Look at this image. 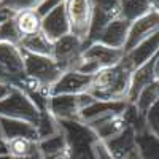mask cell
Instances as JSON below:
<instances>
[{"mask_svg": "<svg viewBox=\"0 0 159 159\" xmlns=\"http://www.w3.org/2000/svg\"><path fill=\"white\" fill-rule=\"evenodd\" d=\"M38 156L40 159H69L67 142H65L62 132L38 140Z\"/></svg>", "mask_w": 159, "mask_h": 159, "instance_id": "19", "label": "cell"}, {"mask_svg": "<svg viewBox=\"0 0 159 159\" xmlns=\"http://www.w3.org/2000/svg\"><path fill=\"white\" fill-rule=\"evenodd\" d=\"M62 2H64V0H62Z\"/></svg>", "mask_w": 159, "mask_h": 159, "instance_id": "43", "label": "cell"}, {"mask_svg": "<svg viewBox=\"0 0 159 159\" xmlns=\"http://www.w3.org/2000/svg\"><path fill=\"white\" fill-rule=\"evenodd\" d=\"M94 156H96V159H113V156L110 154L107 147H105L103 142H100V140H97L94 143Z\"/></svg>", "mask_w": 159, "mask_h": 159, "instance_id": "34", "label": "cell"}, {"mask_svg": "<svg viewBox=\"0 0 159 159\" xmlns=\"http://www.w3.org/2000/svg\"><path fill=\"white\" fill-rule=\"evenodd\" d=\"M96 99L91 94H65V96H49L48 111L57 121H78L80 113L84 107Z\"/></svg>", "mask_w": 159, "mask_h": 159, "instance_id": "5", "label": "cell"}, {"mask_svg": "<svg viewBox=\"0 0 159 159\" xmlns=\"http://www.w3.org/2000/svg\"><path fill=\"white\" fill-rule=\"evenodd\" d=\"M123 118L126 124L135 132V134H140V132L147 130V118H145L143 113H140L137 110V107L134 103H129L127 102V107L123 111Z\"/></svg>", "mask_w": 159, "mask_h": 159, "instance_id": "28", "label": "cell"}, {"mask_svg": "<svg viewBox=\"0 0 159 159\" xmlns=\"http://www.w3.org/2000/svg\"><path fill=\"white\" fill-rule=\"evenodd\" d=\"M59 3H62V0H43L42 3H40V7L37 8V11H38V15L40 16H46L49 11H52Z\"/></svg>", "mask_w": 159, "mask_h": 159, "instance_id": "33", "label": "cell"}, {"mask_svg": "<svg viewBox=\"0 0 159 159\" xmlns=\"http://www.w3.org/2000/svg\"><path fill=\"white\" fill-rule=\"evenodd\" d=\"M0 116L19 119L37 126L40 119V110L25 92L18 88H11L8 94L0 100Z\"/></svg>", "mask_w": 159, "mask_h": 159, "instance_id": "3", "label": "cell"}, {"mask_svg": "<svg viewBox=\"0 0 159 159\" xmlns=\"http://www.w3.org/2000/svg\"><path fill=\"white\" fill-rule=\"evenodd\" d=\"M145 118H147V129L151 132V134H154L156 137H159V99L147 111Z\"/></svg>", "mask_w": 159, "mask_h": 159, "instance_id": "31", "label": "cell"}, {"mask_svg": "<svg viewBox=\"0 0 159 159\" xmlns=\"http://www.w3.org/2000/svg\"><path fill=\"white\" fill-rule=\"evenodd\" d=\"M42 34L49 40L51 43L57 42L59 38L70 34L67 15H65L64 2L59 3L52 11H49L46 16L42 18Z\"/></svg>", "mask_w": 159, "mask_h": 159, "instance_id": "11", "label": "cell"}, {"mask_svg": "<svg viewBox=\"0 0 159 159\" xmlns=\"http://www.w3.org/2000/svg\"><path fill=\"white\" fill-rule=\"evenodd\" d=\"M157 51H159V32L153 34L147 40H143L140 45H137L134 49L126 52L123 61L132 70H135V69L140 67V65H143L145 62H148Z\"/></svg>", "mask_w": 159, "mask_h": 159, "instance_id": "15", "label": "cell"}, {"mask_svg": "<svg viewBox=\"0 0 159 159\" xmlns=\"http://www.w3.org/2000/svg\"><path fill=\"white\" fill-rule=\"evenodd\" d=\"M64 8L67 15L70 35L86 43V38L92 19V0H64Z\"/></svg>", "mask_w": 159, "mask_h": 159, "instance_id": "6", "label": "cell"}, {"mask_svg": "<svg viewBox=\"0 0 159 159\" xmlns=\"http://www.w3.org/2000/svg\"><path fill=\"white\" fill-rule=\"evenodd\" d=\"M15 24L21 38L42 32V16L38 15L37 10H25L15 13Z\"/></svg>", "mask_w": 159, "mask_h": 159, "instance_id": "21", "label": "cell"}, {"mask_svg": "<svg viewBox=\"0 0 159 159\" xmlns=\"http://www.w3.org/2000/svg\"><path fill=\"white\" fill-rule=\"evenodd\" d=\"M10 89L11 88H8V86H3V84H0V100H2L8 92H10Z\"/></svg>", "mask_w": 159, "mask_h": 159, "instance_id": "37", "label": "cell"}, {"mask_svg": "<svg viewBox=\"0 0 159 159\" xmlns=\"http://www.w3.org/2000/svg\"><path fill=\"white\" fill-rule=\"evenodd\" d=\"M159 32V13L150 11L148 15H145L134 22H130V29L127 35V42L124 46V54L134 49L137 45H140L143 40H147L153 34Z\"/></svg>", "mask_w": 159, "mask_h": 159, "instance_id": "9", "label": "cell"}, {"mask_svg": "<svg viewBox=\"0 0 159 159\" xmlns=\"http://www.w3.org/2000/svg\"><path fill=\"white\" fill-rule=\"evenodd\" d=\"M0 64H2L8 72H11L16 78L24 76L22 51L18 45L0 43Z\"/></svg>", "mask_w": 159, "mask_h": 159, "instance_id": "18", "label": "cell"}, {"mask_svg": "<svg viewBox=\"0 0 159 159\" xmlns=\"http://www.w3.org/2000/svg\"><path fill=\"white\" fill-rule=\"evenodd\" d=\"M150 11H153L150 0H121V18L129 22H134Z\"/></svg>", "mask_w": 159, "mask_h": 159, "instance_id": "25", "label": "cell"}, {"mask_svg": "<svg viewBox=\"0 0 159 159\" xmlns=\"http://www.w3.org/2000/svg\"><path fill=\"white\" fill-rule=\"evenodd\" d=\"M150 5H151V10L159 13V0H150Z\"/></svg>", "mask_w": 159, "mask_h": 159, "instance_id": "39", "label": "cell"}, {"mask_svg": "<svg viewBox=\"0 0 159 159\" xmlns=\"http://www.w3.org/2000/svg\"><path fill=\"white\" fill-rule=\"evenodd\" d=\"M123 57H124V49H115V48L105 46V45L97 43V42L91 43L83 51V59L94 62L99 69L113 67V65L121 62Z\"/></svg>", "mask_w": 159, "mask_h": 159, "instance_id": "13", "label": "cell"}, {"mask_svg": "<svg viewBox=\"0 0 159 159\" xmlns=\"http://www.w3.org/2000/svg\"><path fill=\"white\" fill-rule=\"evenodd\" d=\"M0 2H2V0H0Z\"/></svg>", "mask_w": 159, "mask_h": 159, "instance_id": "42", "label": "cell"}, {"mask_svg": "<svg viewBox=\"0 0 159 159\" xmlns=\"http://www.w3.org/2000/svg\"><path fill=\"white\" fill-rule=\"evenodd\" d=\"M3 154H8V150H7V142L0 137V156H3Z\"/></svg>", "mask_w": 159, "mask_h": 159, "instance_id": "36", "label": "cell"}, {"mask_svg": "<svg viewBox=\"0 0 159 159\" xmlns=\"http://www.w3.org/2000/svg\"><path fill=\"white\" fill-rule=\"evenodd\" d=\"M19 83H21V78H16L0 64V84L8 86V88H19Z\"/></svg>", "mask_w": 159, "mask_h": 159, "instance_id": "32", "label": "cell"}, {"mask_svg": "<svg viewBox=\"0 0 159 159\" xmlns=\"http://www.w3.org/2000/svg\"><path fill=\"white\" fill-rule=\"evenodd\" d=\"M92 83V75H84L78 70L64 72L61 78L49 89V96L65 94H86Z\"/></svg>", "mask_w": 159, "mask_h": 159, "instance_id": "8", "label": "cell"}, {"mask_svg": "<svg viewBox=\"0 0 159 159\" xmlns=\"http://www.w3.org/2000/svg\"><path fill=\"white\" fill-rule=\"evenodd\" d=\"M126 107H127L126 100H94L81 110L78 121H81L83 124H91L107 116L123 113Z\"/></svg>", "mask_w": 159, "mask_h": 159, "instance_id": "10", "label": "cell"}, {"mask_svg": "<svg viewBox=\"0 0 159 159\" xmlns=\"http://www.w3.org/2000/svg\"><path fill=\"white\" fill-rule=\"evenodd\" d=\"M86 126H89L96 132V135L100 142H108V140L115 139L127 127L124 118H123V113L107 116V118L99 119V121H94V123L86 124Z\"/></svg>", "mask_w": 159, "mask_h": 159, "instance_id": "16", "label": "cell"}, {"mask_svg": "<svg viewBox=\"0 0 159 159\" xmlns=\"http://www.w3.org/2000/svg\"><path fill=\"white\" fill-rule=\"evenodd\" d=\"M59 127L67 142L69 159H96L94 143L99 139L89 126L81 121H59Z\"/></svg>", "mask_w": 159, "mask_h": 159, "instance_id": "2", "label": "cell"}, {"mask_svg": "<svg viewBox=\"0 0 159 159\" xmlns=\"http://www.w3.org/2000/svg\"><path fill=\"white\" fill-rule=\"evenodd\" d=\"M5 142H7L8 154L13 157H35V156H38V140L21 137V139H13V140H5Z\"/></svg>", "mask_w": 159, "mask_h": 159, "instance_id": "24", "label": "cell"}, {"mask_svg": "<svg viewBox=\"0 0 159 159\" xmlns=\"http://www.w3.org/2000/svg\"><path fill=\"white\" fill-rule=\"evenodd\" d=\"M22 59H24V75L46 89H51L62 75V70L57 67V64L52 57L37 56L22 51Z\"/></svg>", "mask_w": 159, "mask_h": 159, "instance_id": "4", "label": "cell"}, {"mask_svg": "<svg viewBox=\"0 0 159 159\" xmlns=\"http://www.w3.org/2000/svg\"><path fill=\"white\" fill-rule=\"evenodd\" d=\"M135 145L140 159H159V137L148 129L135 134Z\"/></svg>", "mask_w": 159, "mask_h": 159, "instance_id": "23", "label": "cell"}, {"mask_svg": "<svg viewBox=\"0 0 159 159\" xmlns=\"http://www.w3.org/2000/svg\"><path fill=\"white\" fill-rule=\"evenodd\" d=\"M84 43L73 35H65L52 43V59L57 64V67L64 72L76 70L80 61L83 57Z\"/></svg>", "mask_w": 159, "mask_h": 159, "instance_id": "7", "label": "cell"}, {"mask_svg": "<svg viewBox=\"0 0 159 159\" xmlns=\"http://www.w3.org/2000/svg\"><path fill=\"white\" fill-rule=\"evenodd\" d=\"M0 159H16V157H13L10 154H3V156H0Z\"/></svg>", "mask_w": 159, "mask_h": 159, "instance_id": "40", "label": "cell"}, {"mask_svg": "<svg viewBox=\"0 0 159 159\" xmlns=\"http://www.w3.org/2000/svg\"><path fill=\"white\" fill-rule=\"evenodd\" d=\"M43 0H2L0 8L8 10L11 13H19L25 10H37Z\"/></svg>", "mask_w": 159, "mask_h": 159, "instance_id": "30", "label": "cell"}, {"mask_svg": "<svg viewBox=\"0 0 159 159\" xmlns=\"http://www.w3.org/2000/svg\"><path fill=\"white\" fill-rule=\"evenodd\" d=\"M11 15V11H8V10H3V8H0V24H2V21L7 18V16H10Z\"/></svg>", "mask_w": 159, "mask_h": 159, "instance_id": "38", "label": "cell"}, {"mask_svg": "<svg viewBox=\"0 0 159 159\" xmlns=\"http://www.w3.org/2000/svg\"><path fill=\"white\" fill-rule=\"evenodd\" d=\"M19 42H21V35L15 24V13H11L0 24V43L19 45Z\"/></svg>", "mask_w": 159, "mask_h": 159, "instance_id": "29", "label": "cell"}, {"mask_svg": "<svg viewBox=\"0 0 159 159\" xmlns=\"http://www.w3.org/2000/svg\"><path fill=\"white\" fill-rule=\"evenodd\" d=\"M0 137H2V134H0Z\"/></svg>", "mask_w": 159, "mask_h": 159, "instance_id": "41", "label": "cell"}, {"mask_svg": "<svg viewBox=\"0 0 159 159\" xmlns=\"http://www.w3.org/2000/svg\"><path fill=\"white\" fill-rule=\"evenodd\" d=\"M159 99V81H153L151 84L145 86L140 94L137 96L134 105L137 107V110L143 115H147V111L154 105V102Z\"/></svg>", "mask_w": 159, "mask_h": 159, "instance_id": "26", "label": "cell"}, {"mask_svg": "<svg viewBox=\"0 0 159 159\" xmlns=\"http://www.w3.org/2000/svg\"><path fill=\"white\" fill-rule=\"evenodd\" d=\"M129 29H130V22L119 16V18L113 19L103 29V32L97 38V43H102L105 46H110L115 49H124L126 42H127V35H129Z\"/></svg>", "mask_w": 159, "mask_h": 159, "instance_id": "14", "label": "cell"}, {"mask_svg": "<svg viewBox=\"0 0 159 159\" xmlns=\"http://www.w3.org/2000/svg\"><path fill=\"white\" fill-rule=\"evenodd\" d=\"M151 69H153V78H154V81H159V51L151 57Z\"/></svg>", "mask_w": 159, "mask_h": 159, "instance_id": "35", "label": "cell"}, {"mask_svg": "<svg viewBox=\"0 0 159 159\" xmlns=\"http://www.w3.org/2000/svg\"><path fill=\"white\" fill-rule=\"evenodd\" d=\"M35 129H37L38 140L52 137V135H56V134H59V132H61L59 121L48 110L40 111V119H38V124L35 126Z\"/></svg>", "mask_w": 159, "mask_h": 159, "instance_id": "27", "label": "cell"}, {"mask_svg": "<svg viewBox=\"0 0 159 159\" xmlns=\"http://www.w3.org/2000/svg\"><path fill=\"white\" fill-rule=\"evenodd\" d=\"M132 70L129 65L121 61L113 67L100 69L92 75V83L88 91L96 100H126L130 88Z\"/></svg>", "mask_w": 159, "mask_h": 159, "instance_id": "1", "label": "cell"}, {"mask_svg": "<svg viewBox=\"0 0 159 159\" xmlns=\"http://www.w3.org/2000/svg\"><path fill=\"white\" fill-rule=\"evenodd\" d=\"M0 134L3 140H13V139H32L38 140L37 129L34 124L19 121V119H10L0 116Z\"/></svg>", "mask_w": 159, "mask_h": 159, "instance_id": "17", "label": "cell"}, {"mask_svg": "<svg viewBox=\"0 0 159 159\" xmlns=\"http://www.w3.org/2000/svg\"><path fill=\"white\" fill-rule=\"evenodd\" d=\"M154 81L153 78V69H151V59L148 62H145L143 65H140L139 69H135L132 72V78H130V88H129V94H127V102L134 103L137 96L140 94V91Z\"/></svg>", "mask_w": 159, "mask_h": 159, "instance_id": "20", "label": "cell"}, {"mask_svg": "<svg viewBox=\"0 0 159 159\" xmlns=\"http://www.w3.org/2000/svg\"><path fill=\"white\" fill-rule=\"evenodd\" d=\"M113 159H140L135 145V132L129 126L115 139L103 142Z\"/></svg>", "mask_w": 159, "mask_h": 159, "instance_id": "12", "label": "cell"}, {"mask_svg": "<svg viewBox=\"0 0 159 159\" xmlns=\"http://www.w3.org/2000/svg\"><path fill=\"white\" fill-rule=\"evenodd\" d=\"M22 51L25 52H30V54H37V56H52V43L42 34V32H37L34 35H27V37H22L21 42L18 45Z\"/></svg>", "mask_w": 159, "mask_h": 159, "instance_id": "22", "label": "cell"}]
</instances>
